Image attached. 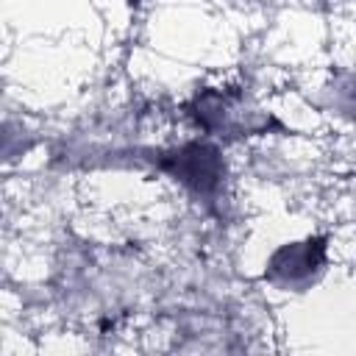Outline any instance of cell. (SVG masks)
<instances>
[{"label":"cell","instance_id":"1","mask_svg":"<svg viewBox=\"0 0 356 356\" xmlns=\"http://www.w3.org/2000/svg\"><path fill=\"white\" fill-rule=\"evenodd\" d=\"M175 175L195 184L197 189H206L217 181V159H214V150L209 147H200V145H192L186 147L181 156H178V167H175Z\"/></svg>","mask_w":356,"mask_h":356}]
</instances>
